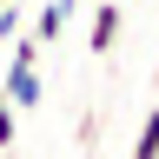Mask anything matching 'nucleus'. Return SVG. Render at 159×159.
Segmentation results:
<instances>
[{
    "mask_svg": "<svg viewBox=\"0 0 159 159\" xmlns=\"http://www.w3.org/2000/svg\"><path fill=\"white\" fill-rule=\"evenodd\" d=\"M133 159H159V106L139 119V139H133Z\"/></svg>",
    "mask_w": 159,
    "mask_h": 159,
    "instance_id": "4",
    "label": "nucleus"
},
{
    "mask_svg": "<svg viewBox=\"0 0 159 159\" xmlns=\"http://www.w3.org/2000/svg\"><path fill=\"white\" fill-rule=\"evenodd\" d=\"M119 33H126V13H119L113 0H106V7H93V27H86L93 60H99V53H113V47H119Z\"/></svg>",
    "mask_w": 159,
    "mask_h": 159,
    "instance_id": "2",
    "label": "nucleus"
},
{
    "mask_svg": "<svg viewBox=\"0 0 159 159\" xmlns=\"http://www.w3.org/2000/svg\"><path fill=\"white\" fill-rule=\"evenodd\" d=\"M0 93H7L13 113H33L40 99H47V80H40V40H13V60H7V80H0Z\"/></svg>",
    "mask_w": 159,
    "mask_h": 159,
    "instance_id": "1",
    "label": "nucleus"
},
{
    "mask_svg": "<svg viewBox=\"0 0 159 159\" xmlns=\"http://www.w3.org/2000/svg\"><path fill=\"white\" fill-rule=\"evenodd\" d=\"M13 126H20V113H13V106H0V152L13 146Z\"/></svg>",
    "mask_w": 159,
    "mask_h": 159,
    "instance_id": "5",
    "label": "nucleus"
},
{
    "mask_svg": "<svg viewBox=\"0 0 159 159\" xmlns=\"http://www.w3.org/2000/svg\"><path fill=\"white\" fill-rule=\"evenodd\" d=\"M0 106H7V93H0Z\"/></svg>",
    "mask_w": 159,
    "mask_h": 159,
    "instance_id": "6",
    "label": "nucleus"
},
{
    "mask_svg": "<svg viewBox=\"0 0 159 159\" xmlns=\"http://www.w3.org/2000/svg\"><path fill=\"white\" fill-rule=\"evenodd\" d=\"M73 7H80V0H53V7H40V13H33V40H40V47H53V40L66 33Z\"/></svg>",
    "mask_w": 159,
    "mask_h": 159,
    "instance_id": "3",
    "label": "nucleus"
}]
</instances>
